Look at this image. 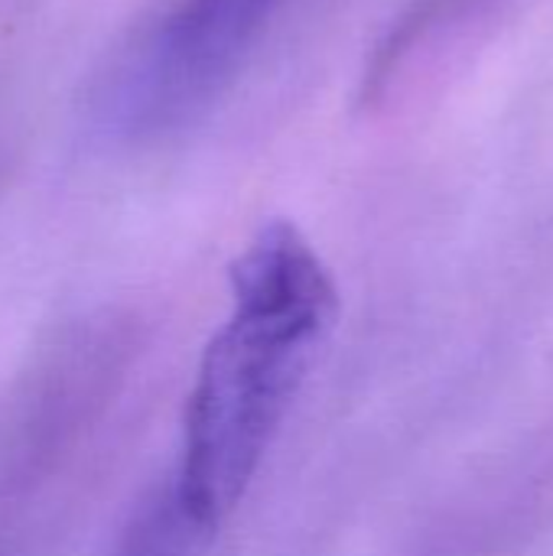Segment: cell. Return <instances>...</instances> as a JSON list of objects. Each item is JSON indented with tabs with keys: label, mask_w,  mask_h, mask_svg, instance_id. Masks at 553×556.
<instances>
[{
	"label": "cell",
	"mask_w": 553,
	"mask_h": 556,
	"mask_svg": "<svg viewBox=\"0 0 553 556\" xmlns=\"http://www.w3.org/2000/svg\"><path fill=\"white\" fill-rule=\"evenodd\" d=\"M231 293L235 313L199 365L176 476L212 531L248 492L339 306L329 270L290 222L251 238L231 267Z\"/></svg>",
	"instance_id": "cell-1"
},
{
	"label": "cell",
	"mask_w": 553,
	"mask_h": 556,
	"mask_svg": "<svg viewBox=\"0 0 553 556\" xmlns=\"http://www.w3.org/2000/svg\"><path fill=\"white\" fill-rule=\"evenodd\" d=\"M287 0H176L108 65L95 117L117 140H163L235 85Z\"/></svg>",
	"instance_id": "cell-2"
},
{
	"label": "cell",
	"mask_w": 553,
	"mask_h": 556,
	"mask_svg": "<svg viewBox=\"0 0 553 556\" xmlns=\"http://www.w3.org/2000/svg\"><path fill=\"white\" fill-rule=\"evenodd\" d=\"M212 534L173 482L140 508L114 556H196Z\"/></svg>",
	"instance_id": "cell-3"
}]
</instances>
